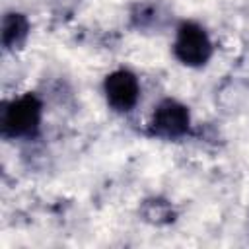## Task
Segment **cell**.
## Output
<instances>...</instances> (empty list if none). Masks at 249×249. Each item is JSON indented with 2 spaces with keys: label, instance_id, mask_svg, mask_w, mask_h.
Returning <instances> with one entry per match:
<instances>
[{
  "label": "cell",
  "instance_id": "1",
  "mask_svg": "<svg viewBox=\"0 0 249 249\" xmlns=\"http://www.w3.org/2000/svg\"><path fill=\"white\" fill-rule=\"evenodd\" d=\"M2 132L12 138H29L39 130L41 103L35 95L25 93L10 101L2 111Z\"/></svg>",
  "mask_w": 249,
  "mask_h": 249
},
{
  "label": "cell",
  "instance_id": "2",
  "mask_svg": "<svg viewBox=\"0 0 249 249\" xmlns=\"http://www.w3.org/2000/svg\"><path fill=\"white\" fill-rule=\"evenodd\" d=\"M173 53L187 66H202L212 54V43L200 25L185 21L177 29Z\"/></svg>",
  "mask_w": 249,
  "mask_h": 249
},
{
  "label": "cell",
  "instance_id": "3",
  "mask_svg": "<svg viewBox=\"0 0 249 249\" xmlns=\"http://www.w3.org/2000/svg\"><path fill=\"white\" fill-rule=\"evenodd\" d=\"M189 111L175 99L161 101L152 117V134L161 138H179L189 130Z\"/></svg>",
  "mask_w": 249,
  "mask_h": 249
},
{
  "label": "cell",
  "instance_id": "5",
  "mask_svg": "<svg viewBox=\"0 0 249 249\" xmlns=\"http://www.w3.org/2000/svg\"><path fill=\"white\" fill-rule=\"evenodd\" d=\"M29 31V23L21 14H6L2 21V43L8 49L19 47Z\"/></svg>",
  "mask_w": 249,
  "mask_h": 249
},
{
  "label": "cell",
  "instance_id": "4",
  "mask_svg": "<svg viewBox=\"0 0 249 249\" xmlns=\"http://www.w3.org/2000/svg\"><path fill=\"white\" fill-rule=\"evenodd\" d=\"M107 103L115 111H130L140 95L138 80L128 70H115L105 78L103 84Z\"/></svg>",
  "mask_w": 249,
  "mask_h": 249
}]
</instances>
